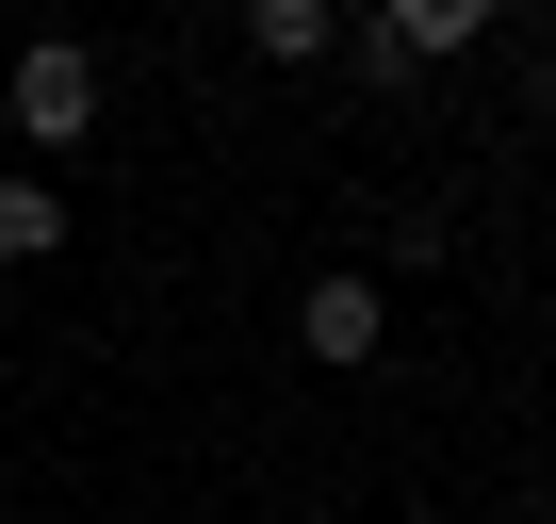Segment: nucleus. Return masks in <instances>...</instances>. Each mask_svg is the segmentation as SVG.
Segmentation results:
<instances>
[{"label": "nucleus", "mask_w": 556, "mask_h": 524, "mask_svg": "<svg viewBox=\"0 0 556 524\" xmlns=\"http://www.w3.org/2000/svg\"><path fill=\"white\" fill-rule=\"evenodd\" d=\"M377 34H393L409 66H442V50H475V34H491V0H377Z\"/></svg>", "instance_id": "nucleus-3"}, {"label": "nucleus", "mask_w": 556, "mask_h": 524, "mask_svg": "<svg viewBox=\"0 0 556 524\" xmlns=\"http://www.w3.org/2000/svg\"><path fill=\"white\" fill-rule=\"evenodd\" d=\"M245 34H262L278 66H328V50H344V17H328V0H245Z\"/></svg>", "instance_id": "nucleus-4"}, {"label": "nucleus", "mask_w": 556, "mask_h": 524, "mask_svg": "<svg viewBox=\"0 0 556 524\" xmlns=\"http://www.w3.org/2000/svg\"><path fill=\"white\" fill-rule=\"evenodd\" d=\"M377 328H393V312H377V279H361V262H328V279L295 296V345H312V361H344V377L377 361Z\"/></svg>", "instance_id": "nucleus-2"}, {"label": "nucleus", "mask_w": 556, "mask_h": 524, "mask_svg": "<svg viewBox=\"0 0 556 524\" xmlns=\"http://www.w3.org/2000/svg\"><path fill=\"white\" fill-rule=\"evenodd\" d=\"M17 132H34V148H83V132H99V50L34 34V50H17Z\"/></svg>", "instance_id": "nucleus-1"}, {"label": "nucleus", "mask_w": 556, "mask_h": 524, "mask_svg": "<svg viewBox=\"0 0 556 524\" xmlns=\"http://www.w3.org/2000/svg\"><path fill=\"white\" fill-rule=\"evenodd\" d=\"M66 246V197L50 180H0V262H50Z\"/></svg>", "instance_id": "nucleus-5"}]
</instances>
